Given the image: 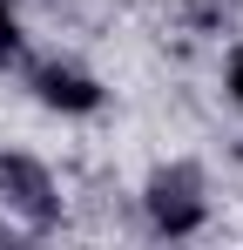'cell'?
Wrapping results in <instances>:
<instances>
[{"instance_id": "cell-1", "label": "cell", "mask_w": 243, "mask_h": 250, "mask_svg": "<svg viewBox=\"0 0 243 250\" xmlns=\"http://www.w3.org/2000/svg\"><path fill=\"white\" fill-rule=\"evenodd\" d=\"M61 176L40 163L34 149H0V223H20V230H54L61 223Z\"/></svg>"}, {"instance_id": "cell-2", "label": "cell", "mask_w": 243, "mask_h": 250, "mask_svg": "<svg viewBox=\"0 0 243 250\" xmlns=\"http://www.w3.org/2000/svg\"><path fill=\"white\" fill-rule=\"evenodd\" d=\"M142 216H149V230H162V237H189V230H202L209 223V176H202L196 163H162L149 183H142Z\"/></svg>"}, {"instance_id": "cell-3", "label": "cell", "mask_w": 243, "mask_h": 250, "mask_svg": "<svg viewBox=\"0 0 243 250\" xmlns=\"http://www.w3.org/2000/svg\"><path fill=\"white\" fill-rule=\"evenodd\" d=\"M20 75H27V95H34L40 108H54V115H95L101 102H108V88H101V75H88L81 61H68V54H20L14 61Z\"/></svg>"}, {"instance_id": "cell-4", "label": "cell", "mask_w": 243, "mask_h": 250, "mask_svg": "<svg viewBox=\"0 0 243 250\" xmlns=\"http://www.w3.org/2000/svg\"><path fill=\"white\" fill-rule=\"evenodd\" d=\"M27 54V21H20V0H0V68H14Z\"/></svg>"}, {"instance_id": "cell-5", "label": "cell", "mask_w": 243, "mask_h": 250, "mask_svg": "<svg viewBox=\"0 0 243 250\" xmlns=\"http://www.w3.org/2000/svg\"><path fill=\"white\" fill-rule=\"evenodd\" d=\"M223 95H230V108L243 115V47L230 54V61H223Z\"/></svg>"}, {"instance_id": "cell-6", "label": "cell", "mask_w": 243, "mask_h": 250, "mask_svg": "<svg viewBox=\"0 0 243 250\" xmlns=\"http://www.w3.org/2000/svg\"><path fill=\"white\" fill-rule=\"evenodd\" d=\"M0 237H7V223H0Z\"/></svg>"}]
</instances>
